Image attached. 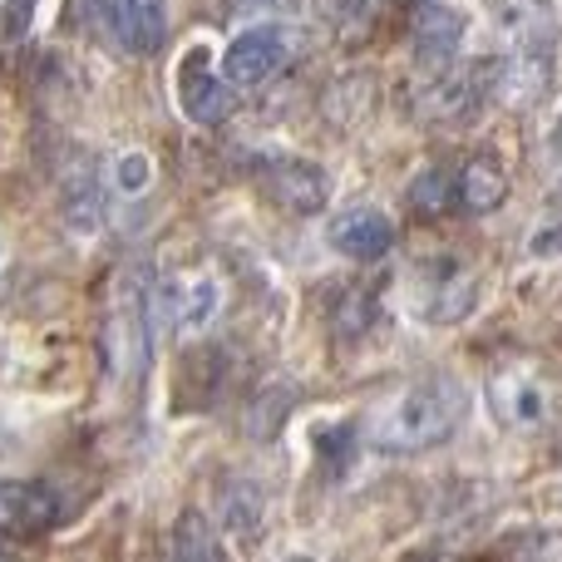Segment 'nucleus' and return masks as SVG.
<instances>
[{
	"label": "nucleus",
	"instance_id": "obj_1",
	"mask_svg": "<svg viewBox=\"0 0 562 562\" xmlns=\"http://www.w3.org/2000/svg\"><path fill=\"white\" fill-rule=\"evenodd\" d=\"M469 415V390L454 375H429L395 390L370 415V445L385 454H425L454 439V429Z\"/></svg>",
	"mask_w": 562,
	"mask_h": 562
},
{
	"label": "nucleus",
	"instance_id": "obj_2",
	"mask_svg": "<svg viewBox=\"0 0 562 562\" xmlns=\"http://www.w3.org/2000/svg\"><path fill=\"white\" fill-rule=\"evenodd\" d=\"M504 59L494 65V99L528 109L553 79V5L548 0H494Z\"/></svg>",
	"mask_w": 562,
	"mask_h": 562
},
{
	"label": "nucleus",
	"instance_id": "obj_3",
	"mask_svg": "<svg viewBox=\"0 0 562 562\" xmlns=\"http://www.w3.org/2000/svg\"><path fill=\"white\" fill-rule=\"evenodd\" d=\"M488 409H494V419L504 429L528 435V429H543L548 419H553L558 385H553V375L538 366H508L488 380Z\"/></svg>",
	"mask_w": 562,
	"mask_h": 562
},
{
	"label": "nucleus",
	"instance_id": "obj_4",
	"mask_svg": "<svg viewBox=\"0 0 562 562\" xmlns=\"http://www.w3.org/2000/svg\"><path fill=\"white\" fill-rule=\"evenodd\" d=\"M291 59H296V35H291L286 25H277V20H272V25H252V30H243V35L227 45L223 79H227V85L252 89V85L277 79Z\"/></svg>",
	"mask_w": 562,
	"mask_h": 562
},
{
	"label": "nucleus",
	"instance_id": "obj_5",
	"mask_svg": "<svg viewBox=\"0 0 562 562\" xmlns=\"http://www.w3.org/2000/svg\"><path fill=\"white\" fill-rule=\"evenodd\" d=\"M158 311L173 330L183 336H198L217 321L223 311V277L207 272V267H188V272H173L158 286Z\"/></svg>",
	"mask_w": 562,
	"mask_h": 562
},
{
	"label": "nucleus",
	"instance_id": "obj_6",
	"mask_svg": "<svg viewBox=\"0 0 562 562\" xmlns=\"http://www.w3.org/2000/svg\"><path fill=\"white\" fill-rule=\"evenodd\" d=\"M494 94V69H429L419 89V114L435 124H469Z\"/></svg>",
	"mask_w": 562,
	"mask_h": 562
},
{
	"label": "nucleus",
	"instance_id": "obj_7",
	"mask_svg": "<svg viewBox=\"0 0 562 562\" xmlns=\"http://www.w3.org/2000/svg\"><path fill=\"white\" fill-rule=\"evenodd\" d=\"M59 524V498L40 479H0V538L30 543Z\"/></svg>",
	"mask_w": 562,
	"mask_h": 562
},
{
	"label": "nucleus",
	"instance_id": "obj_8",
	"mask_svg": "<svg viewBox=\"0 0 562 562\" xmlns=\"http://www.w3.org/2000/svg\"><path fill=\"white\" fill-rule=\"evenodd\" d=\"M479 306V277L459 262H429L415 286V316L435 326H454Z\"/></svg>",
	"mask_w": 562,
	"mask_h": 562
},
{
	"label": "nucleus",
	"instance_id": "obj_9",
	"mask_svg": "<svg viewBox=\"0 0 562 562\" xmlns=\"http://www.w3.org/2000/svg\"><path fill=\"white\" fill-rule=\"evenodd\" d=\"M262 188L277 207L296 217H311L330 203V178L321 164H306V158H277V164L262 168Z\"/></svg>",
	"mask_w": 562,
	"mask_h": 562
},
{
	"label": "nucleus",
	"instance_id": "obj_10",
	"mask_svg": "<svg viewBox=\"0 0 562 562\" xmlns=\"http://www.w3.org/2000/svg\"><path fill=\"white\" fill-rule=\"evenodd\" d=\"M178 104L193 124H223L233 114V89H227L223 75H213V59L207 49H193V55L178 65Z\"/></svg>",
	"mask_w": 562,
	"mask_h": 562
},
{
	"label": "nucleus",
	"instance_id": "obj_11",
	"mask_svg": "<svg viewBox=\"0 0 562 562\" xmlns=\"http://www.w3.org/2000/svg\"><path fill=\"white\" fill-rule=\"evenodd\" d=\"M469 40V15L459 5H445V0H429V5H415V55L419 65L429 69H449L454 55Z\"/></svg>",
	"mask_w": 562,
	"mask_h": 562
},
{
	"label": "nucleus",
	"instance_id": "obj_12",
	"mask_svg": "<svg viewBox=\"0 0 562 562\" xmlns=\"http://www.w3.org/2000/svg\"><path fill=\"white\" fill-rule=\"evenodd\" d=\"M326 243L350 262H380L395 247V223L380 207H346L340 217H330Z\"/></svg>",
	"mask_w": 562,
	"mask_h": 562
},
{
	"label": "nucleus",
	"instance_id": "obj_13",
	"mask_svg": "<svg viewBox=\"0 0 562 562\" xmlns=\"http://www.w3.org/2000/svg\"><path fill=\"white\" fill-rule=\"evenodd\" d=\"M114 35L128 55H158L168 40V0H114Z\"/></svg>",
	"mask_w": 562,
	"mask_h": 562
},
{
	"label": "nucleus",
	"instance_id": "obj_14",
	"mask_svg": "<svg viewBox=\"0 0 562 562\" xmlns=\"http://www.w3.org/2000/svg\"><path fill=\"white\" fill-rule=\"evenodd\" d=\"M508 203V168L498 154H474L459 168V207L474 217L498 213Z\"/></svg>",
	"mask_w": 562,
	"mask_h": 562
},
{
	"label": "nucleus",
	"instance_id": "obj_15",
	"mask_svg": "<svg viewBox=\"0 0 562 562\" xmlns=\"http://www.w3.org/2000/svg\"><path fill=\"white\" fill-rule=\"evenodd\" d=\"M409 207L419 217H449L459 207V168H419L415 183H409Z\"/></svg>",
	"mask_w": 562,
	"mask_h": 562
},
{
	"label": "nucleus",
	"instance_id": "obj_16",
	"mask_svg": "<svg viewBox=\"0 0 562 562\" xmlns=\"http://www.w3.org/2000/svg\"><path fill=\"white\" fill-rule=\"evenodd\" d=\"M173 562H227L223 538H217V528L207 524V514H198V508H183V514H178Z\"/></svg>",
	"mask_w": 562,
	"mask_h": 562
},
{
	"label": "nucleus",
	"instance_id": "obj_17",
	"mask_svg": "<svg viewBox=\"0 0 562 562\" xmlns=\"http://www.w3.org/2000/svg\"><path fill=\"white\" fill-rule=\"evenodd\" d=\"M326 20L340 40H366L375 30V0H326Z\"/></svg>",
	"mask_w": 562,
	"mask_h": 562
},
{
	"label": "nucleus",
	"instance_id": "obj_18",
	"mask_svg": "<svg viewBox=\"0 0 562 562\" xmlns=\"http://www.w3.org/2000/svg\"><path fill=\"white\" fill-rule=\"evenodd\" d=\"M148 183H154V158L148 154H119L114 164V188L119 193H148Z\"/></svg>",
	"mask_w": 562,
	"mask_h": 562
},
{
	"label": "nucleus",
	"instance_id": "obj_19",
	"mask_svg": "<svg viewBox=\"0 0 562 562\" xmlns=\"http://www.w3.org/2000/svg\"><path fill=\"white\" fill-rule=\"evenodd\" d=\"M370 316H375V311H370V296H360V291H350V296L340 301L336 330H340V336H360V330L370 326Z\"/></svg>",
	"mask_w": 562,
	"mask_h": 562
},
{
	"label": "nucleus",
	"instance_id": "obj_20",
	"mask_svg": "<svg viewBox=\"0 0 562 562\" xmlns=\"http://www.w3.org/2000/svg\"><path fill=\"white\" fill-rule=\"evenodd\" d=\"M252 5H281V0H252Z\"/></svg>",
	"mask_w": 562,
	"mask_h": 562
},
{
	"label": "nucleus",
	"instance_id": "obj_21",
	"mask_svg": "<svg viewBox=\"0 0 562 562\" xmlns=\"http://www.w3.org/2000/svg\"><path fill=\"white\" fill-rule=\"evenodd\" d=\"M0 562H5V538H0Z\"/></svg>",
	"mask_w": 562,
	"mask_h": 562
},
{
	"label": "nucleus",
	"instance_id": "obj_22",
	"mask_svg": "<svg viewBox=\"0 0 562 562\" xmlns=\"http://www.w3.org/2000/svg\"><path fill=\"white\" fill-rule=\"evenodd\" d=\"M409 5H429V0H409Z\"/></svg>",
	"mask_w": 562,
	"mask_h": 562
}]
</instances>
